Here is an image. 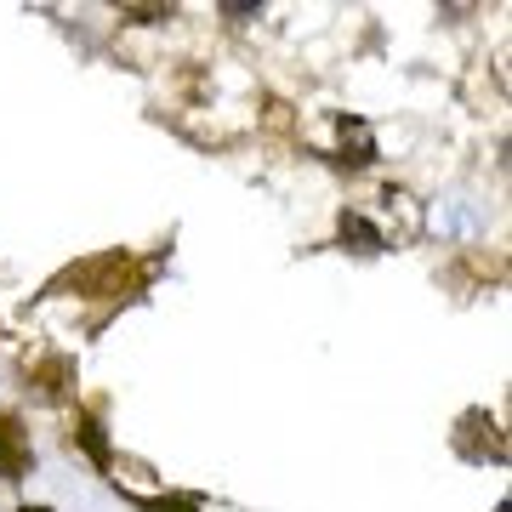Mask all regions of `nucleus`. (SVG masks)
Returning a JSON list of instances; mask_svg holds the SVG:
<instances>
[{
	"label": "nucleus",
	"instance_id": "obj_6",
	"mask_svg": "<svg viewBox=\"0 0 512 512\" xmlns=\"http://www.w3.org/2000/svg\"><path fill=\"white\" fill-rule=\"evenodd\" d=\"M137 507L143 512H200V501L194 495H143Z\"/></svg>",
	"mask_w": 512,
	"mask_h": 512
},
{
	"label": "nucleus",
	"instance_id": "obj_2",
	"mask_svg": "<svg viewBox=\"0 0 512 512\" xmlns=\"http://www.w3.org/2000/svg\"><path fill=\"white\" fill-rule=\"evenodd\" d=\"M319 148H325L336 165H348V171H365V165L382 160V154H376V131H370V120H359V114H330Z\"/></svg>",
	"mask_w": 512,
	"mask_h": 512
},
{
	"label": "nucleus",
	"instance_id": "obj_7",
	"mask_svg": "<svg viewBox=\"0 0 512 512\" xmlns=\"http://www.w3.org/2000/svg\"><path fill=\"white\" fill-rule=\"evenodd\" d=\"M18 512H52V507H18Z\"/></svg>",
	"mask_w": 512,
	"mask_h": 512
},
{
	"label": "nucleus",
	"instance_id": "obj_5",
	"mask_svg": "<svg viewBox=\"0 0 512 512\" xmlns=\"http://www.w3.org/2000/svg\"><path fill=\"white\" fill-rule=\"evenodd\" d=\"M74 444L97 461V473H114V450H109V433H103V416L97 410H80L74 416Z\"/></svg>",
	"mask_w": 512,
	"mask_h": 512
},
{
	"label": "nucleus",
	"instance_id": "obj_3",
	"mask_svg": "<svg viewBox=\"0 0 512 512\" xmlns=\"http://www.w3.org/2000/svg\"><path fill=\"white\" fill-rule=\"evenodd\" d=\"M35 473V439L18 410H0V484H23Z\"/></svg>",
	"mask_w": 512,
	"mask_h": 512
},
{
	"label": "nucleus",
	"instance_id": "obj_1",
	"mask_svg": "<svg viewBox=\"0 0 512 512\" xmlns=\"http://www.w3.org/2000/svg\"><path fill=\"white\" fill-rule=\"evenodd\" d=\"M370 217V228L382 234V245L393 251V245H410V239L421 234V205H416V194L410 188H399V183H387L376 200H365L359 205Z\"/></svg>",
	"mask_w": 512,
	"mask_h": 512
},
{
	"label": "nucleus",
	"instance_id": "obj_4",
	"mask_svg": "<svg viewBox=\"0 0 512 512\" xmlns=\"http://www.w3.org/2000/svg\"><path fill=\"white\" fill-rule=\"evenodd\" d=\"M29 382L40 387V399L46 404L69 399L74 393V359L69 353H35V359H29Z\"/></svg>",
	"mask_w": 512,
	"mask_h": 512
}]
</instances>
